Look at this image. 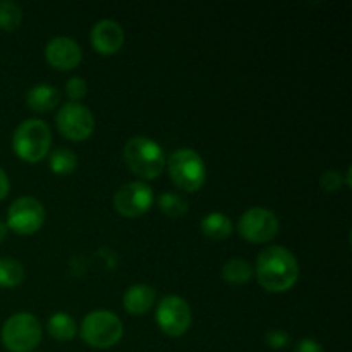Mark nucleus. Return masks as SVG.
I'll return each instance as SVG.
<instances>
[{
  "mask_svg": "<svg viewBox=\"0 0 352 352\" xmlns=\"http://www.w3.org/2000/svg\"><path fill=\"white\" fill-rule=\"evenodd\" d=\"M9 191H10L9 175H7L6 170L0 167V201H2V199H6L7 196H9Z\"/></svg>",
  "mask_w": 352,
  "mask_h": 352,
  "instance_id": "obj_27",
  "label": "nucleus"
},
{
  "mask_svg": "<svg viewBox=\"0 0 352 352\" xmlns=\"http://www.w3.org/2000/svg\"><path fill=\"white\" fill-rule=\"evenodd\" d=\"M45 219L47 212L40 199L33 196H21L10 203L6 226L17 236H33L43 227Z\"/></svg>",
  "mask_w": 352,
  "mask_h": 352,
  "instance_id": "obj_7",
  "label": "nucleus"
},
{
  "mask_svg": "<svg viewBox=\"0 0 352 352\" xmlns=\"http://www.w3.org/2000/svg\"><path fill=\"white\" fill-rule=\"evenodd\" d=\"M24 280V267L16 258H0V289H16Z\"/></svg>",
  "mask_w": 352,
  "mask_h": 352,
  "instance_id": "obj_19",
  "label": "nucleus"
},
{
  "mask_svg": "<svg viewBox=\"0 0 352 352\" xmlns=\"http://www.w3.org/2000/svg\"><path fill=\"white\" fill-rule=\"evenodd\" d=\"M265 342H267V346L272 347V349H284V347L291 346V336H289L285 330L280 329L268 330V332L265 333Z\"/></svg>",
  "mask_w": 352,
  "mask_h": 352,
  "instance_id": "obj_24",
  "label": "nucleus"
},
{
  "mask_svg": "<svg viewBox=\"0 0 352 352\" xmlns=\"http://www.w3.org/2000/svg\"><path fill=\"white\" fill-rule=\"evenodd\" d=\"M52 146V131L41 119H26L16 127L12 150L19 160L36 164L48 157Z\"/></svg>",
  "mask_w": 352,
  "mask_h": 352,
  "instance_id": "obj_3",
  "label": "nucleus"
},
{
  "mask_svg": "<svg viewBox=\"0 0 352 352\" xmlns=\"http://www.w3.org/2000/svg\"><path fill=\"white\" fill-rule=\"evenodd\" d=\"M155 301H157V292H155L151 285L134 284L127 287V291L124 292L122 306L129 315L143 316L153 308Z\"/></svg>",
  "mask_w": 352,
  "mask_h": 352,
  "instance_id": "obj_14",
  "label": "nucleus"
},
{
  "mask_svg": "<svg viewBox=\"0 0 352 352\" xmlns=\"http://www.w3.org/2000/svg\"><path fill=\"white\" fill-rule=\"evenodd\" d=\"M237 234L244 241L253 244H265L275 239L280 230L278 217L263 206H253L246 210L237 220Z\"/></svg>",
  "mask_w": 352,
  "mask_h": 352,
  "instance_id": "obj_8",
  "label": "nucleus"
},
{
  "mask_svg": "<svg viewBox=\"0 0 352 352\" xmlns=\"http://www.w3.org/2000/svg\"><path fill=\"white\" fill-rule=\"evenodd\" d=\"M65 95H67V98L71 100V102L81 103V100L88 95V85H86V81L82 78L74 76V78L69 79L67 85H65Z\"/></svg>",
  "mask_w": 352,
  "mask_h": 352,
  "instance_id": "obj_23",
  "label": "nucleus"
},
{
  "mask_svg": "<svg viewBox=\"0 0 352 352\" xmlns=\"http://www.w3.org/2000/svg\"><path fill=\"white\" fill-rule=\"evenodd\" d=\"M158 206L168 219H181L189 212V203L181 192L167 191L158 198Z\"/></svg>",
  "mask_w": 352,
  "mask_h": 352,
  "instance_id": "obj_21",
  "label": "nucleus"
},
{
  "mask_svg": "<svg viewBox=\"0 0 352 352\" xmlns=\"http://www.w3.org/2000/svg\"><path fill=\"white\" fill-rule=\"evenodd\" d=\"M48 167L57 175H69L78 168V157L69 148H58L52 151L48 158Z\"/></svg>",
  "mask_w": 352,
  "mask_h": 352,
  "instance_id": "obj_20",
  "label": "nucleus"
},
{
  "mask_svg": "<svg viewBox=\"0 0 352 352\" xmlns=\"http://www.w3.org/2000/svg\"><path fill=\"white\" fill-rule=\"evenodd\" d=\"M155 203L153 189L143 181H133L120 186L113 195V208L124 219H138L151 210Z\"/></svg>",
  "mask_w": 352,
  "mask_h": 352,
  "instance_id": "obj_11",
  "label": "nucleus"
},
{
  "mask_svg": "<svg viewBox=\"0 0 352 352\" xmlns=\"http://www.w3.org/2000/svg\"><path fill=\"white\" fill-rule=\"evenodd\" d=\"M254 275L261 287L272 294L287 292L298 284L299 263L298 258L284 246L265 248L256 258Z\"/></svg>",
  "mask_w": 352,
  "mask_h": 352,
  "instance_id": "obj_1",
  "label": "nucleus"
},
{
  "mask_svg": "<svg viewBox=\"0 0 352 352\" xmlns=\"http://www.w3.org/2000/svg\"><path fill=\"white\" fill-rule=\"evenodd\" d=\"M47 332L58 342H69L78 336V325L69 313L58 311L48 318Z\"/></svg>",
  "mask_w": 352,
  "mask_h": 352,
  "instance_id": "obj_17",
  "label": "nucleus"
},
{
  "mask_svg": "<svg viewBox=\"0 0 352 352\" xmlns=\"http://www.w3.org/2000/svg\"><path fill=\"white\" fill-rule=\"evenodd\" d=\"M155 322L158 329L168 337H182L188 333L192 323V311L189 302L181 296H165L155 309Z\"/></svg>",
  "mask_w": 352,
  "mask_h": 352,
  "instance_id": "obj_9",
  "label": "nucleus"
},
{
  "mask_svg": "<svg viewBox=\"0 0 352 352\" xmlns=\"http://www.w3.org/2000/svg\"><path fill=\"white\" fill-rule=\"evenodd\" d=\"M294 352H325V349H323L318 340L311 339V337H305V339L296 344Z\"/></svg>",
  "mask_w": 352,
  "mask_h": 352,
  "instance_id": "obj_26",
  "label": "nucleus"
},
{
  "mask_svg": "<svg viewBox=\"0 0 352 352\" xmlns=\"http://www.w3.org/2000/svg\"><path fill=\"white\" fill-rule=\"evenodd\" d=\"M199 230L205 237L212 241H223L230 237L234 226L232 220L222 212H212L208 215L203 217L201 223H199Z\"/></svg>",
  "mask_w": 352,
  "mask_h": 352,
  "instance_id": "obj_16",
  "label": "nucleus"
},
{
  "mask_svg": "<svg viewBox=\"0 0 352 352\" xmlns=\"http://www.w3.org/2000/svg\"><path fill=\"white\" fill-rule=\"evenodd\" d=\"M57 129L65 140L82 143L95 133V116L82 103L67 102L58 109L55 117Z\"/></svg>",
  "mask_w": 352,
  "mask_h": 352,
  "instance_id": "obj_10",
  "label": "nucleus"
},
{
  "mask_svg": "<svg viewBox=\"0 0 352 352\" xmlns=\"http://www.w3.org/2000/svg\"><path fill=\"white\" fill-rule=\"evenodd\" d=\"M60 103V91L50 85H36L26 93V105L36 113H48Z\"/></svg>",
  "mask_w": 352,
  "mask_h": 352,
  "instance_id": "obj_15",
  "label": "nucleus"
},
{
  "mask_svg": "<svg viewBox=\"0 0 352 352\" xmlns=\"http://www.w3.org/2000/svg\"><path fill=\"white\" fill-rule=\"evenodd\" d=\"M45 60L57 71H72L82 60V48L74 38L55 36L45 45Z\"/></svg>",
  "mask_w": 352,
  "mask_h": 352,
  "instance_id": "obj_12",
  "label": "nucleus"
},
{
  "mask_svg": "<svg viewBox=\"0 0 352 352\" xmlns=\"http://www.w3.org/2000/svg\"><path fill=\"white\" fill-rule=\"evenodd\" d=\"M89 41H91V47L95 48L96 54L110 57L124 47L126 34H124L122 26L119 23L112 19H102L91 28Z\"/></svg>",
  "mask_w": 352,
  "mask_h": 352,
  "instance_id": "obj_13",
  "label": "nucleus"
},
{
  "mask_svg": "<svg viewBox=\"0 0 352 352\" xmlns=\"http://www.w3.org/2000/svg\"><path fill=\"white\" fill-rule=\"evenodd\" d=\"M172 184L184 192H196L206 182V165L192 148H179L165 162Z\"/></svg>",
  "mask_w": 352,
  "mask_h": 352,
  "instance_id": "obj_4",
  "label": "nucleus"
},
{
  "mask_svg": "<svg viewBox=\"0 0 352 352\" xmlns=\"http://www.w3.org/2000/svg\"><path fill=\"white\" fill-rule=\"evenodd\" d=\"M33 352H36V351H33Z\"/></svg>",
  "mask_w": 352,
  "mask_h": 352,
  "instance_id": "obj_29",
  "label": "nucleus"
},
{
  "mask_svg": "<svg viewBox=\"0 0 352 352\" xmlns=\"http://www.w3.org/2000/svg\"><path fill=\"white\" fill-rule=\"evenodd\" d=\"M43 329L33 313L19 311L3 322L0 340L9 352H33L41 342Z\"/></svg>",
  "mask_w": 352,
  "mask_h": 352,
  "instance_id": "obj_5",
  "label": "nucleus"
},
{
  "mask_svg": "<svg viewBox=\"0 0 352 352\" xmlns=\"http://www.w3.org/2000/svg\"><path fill=\"white\" fill-rule=\"evenodd\" d=\"M344 184H346V179H344V175L339 170H327L320 177V186H322V189H325L329 192L339 191Z\"/></svg>",
  "mask_w": 352,
  "mask_h": 352,
  "instance_id": "obj_25",
  "label": "nucleus"
},
{
  "mask_svg": "<svg viewBox=\"0 0 352 352\" xmlns=\"http://www.w3.org/2000/svg\"><path fill=\"white\" fill-rule=\"evenodd\" d=\"M124 162L127 170L146 182L160 177L167 158L157 141L146 136H134L124 146Z\"/></svg>",
  "mask_w": 352,
  "mask_h": 352,
  "instance_id": "obj_2",
  "label": "nucleus"
},
{
  "mask_svg": "<svg viewBox=\"0 0 352 352\" xmlns=\"http://www.w3.org/2000/svg\"><path fill=\"white\" fill-rule=\"evenodd\" d=\"M7 234H9V229H7V226L3 220H0V243H3V241H6Z\"/></svg>",
  "mask_w": 352,
  "mask_h": 352,
  "instance_id": "obj_28",
  "label": "nucleus"
},
{
  "mask_svg": "<svg viewBox=\"0 0 352 352\" xmlns=\"http://www.w3.org/2000/svg\"><path fill=\"white\" fill-rule=\"evenodd\" d=\"M81 339L95 349H110L120 342L124 336V323L109 309H95L82 318Z\"/></svg>",
  "mask_w": 352,
  "mask_h": 352,
  "instance_id": "obj_6",
  "label": "nucleus"
},
{
  "mask_svg": "<svg viewBox=\"0 0 352 352\" xmlns=\"http://www.w3.org/2000/svg\"><path fill=\"white\" fill-rule=\"evenodd\" d=\"M23 23V9L14 0H0V30L12 33Z\"/></svg>",
  "mask_w": 352,
  "mask_h": 352,
  "instance_id": "obj_22",
  "label": "nucleus"
},
{
  "mask_svg": "<svg viewBox=\"0 0 352 352\" xmlns=\"http://www.w3.org/2000/svg\"><path fill=\"white\" fill-rule=\"evenodd\" d=\"M254 277V268L244 258H230L222 268V278L230 285L248 284Z\"/></svg>",
  "mask_w": 352,
  "mask_h": 352,
  "instance_id": "obj_18",
  "label": "nucleus"
}]
</instances>
